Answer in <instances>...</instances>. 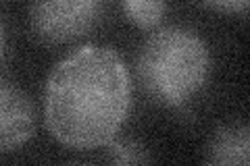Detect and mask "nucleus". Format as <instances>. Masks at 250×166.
I'll use <instances>...</instances> for the list:
<instances>
[{
    "label": "nucleus",
    "instance_id": "obj_5",
    "mask_svg": "<svg viewBox=\"0 0 250 166\" xmlns=\"http://www.w3.org/2000/svg\"><path fill=\"white\" fill-rule=\"evenodd\" d=\"M207 160L223 166H246L250 162V137L246 125H228L219 129L208 144Z\"/></svg>",
    "mask_w": 250,
    "mask_h": 166
},
{
    "label": "nucleus",
    "instance_id": "obj_7",
    "mask_svg": "<svg viewBox=\"0 0 250 166\" xmlns=\"http://www.w3.org/2000/svg\"><path fill=\"white\" fill-rule=\"evenodd\" d=\"M108 152H111L115 162H146L148 156H144V149H140L131 141H108Z\"/></svg>",
    "mask_w": 250,
    "mask_h": 166
},
{
    "label": "nucleus",
    "instance_id": "obj_9",
    "mask_svg": "<svg viewBox=\"0 0 250 166\" xmlns=\"http://www.w3.org/2000/svg\"><path fill=\"white\" fill-rule=\"evenodd\" d=\"M2 46H4V29H2V23H0V52H2Z\"/></svg>",
    "mask_w": 250,
    "mask_h": 166
},
{
    "label": "nucleus",
    "instance_id": "obj_2",
    "mask_svg": "<svg viewBox=\"0 0 250 166\" xmlns=\"http://www.w3.org/2000/svg\"><path fill=\"white\" fill-rule=\"evenodd\" d=\"M208 48L186 27H163L144 42L138 56V81L148 98L163 106H182L208 77Z\"/></svg>",
    "mask_w": 250,
    "mask_h": 166
},
{
    "label": "nucleus",
    "instance_id": "obj_4",
    "mask_svg": "<svg viewBox=\"0 0 250 166\" xmlns=\"http://www.w3.org/2000/svg\"><path fill=\"white\" fill-rule=\"evenodd\" d=\"M36 129L34 106L13 83L0 79V154L21 148Z\"/></svg>",
    "mask_w": 250,
    "mask_h": 166
},
{
    "label": "nucleus",
    "instance_id": "obj_3",
    "mask_svg": "<svg viewBox=\"0 0 250 166\" xmlns=\"http://www.w3.org/2000/svg\"><path fill=\"white\" fill-rule=\"evenodd\" d=\"M31 29L44 44L75 42L96 27L100 0H34Z\"/></svg>",
    "mask_w": 250,
    "mask_h": 166
},
{
    "label": "nucleus",
    "instance_id": "obj_6",
    "mask_svg": "<svg viewBox=\"0 0 250 166\" xmlns=\"http://www.w3.org/2000/svg\"><path fill=\"white\" fill-rule=\"evenodd\" d=\"M123 13L136 27L150 31L165 15V0H123Z\"/></svg>",
    "mask_w": 250,
    "mask_h": 166
},
{
    "label": "nucleus",
    "instance_id": "obj_1",
    "mask_svg": "<svg viewBox=\"0 0 250 166\" xmlns=\"http://www.w3.org/2000/svg\"><path fill=\"white\" fill-rule=\"evenodd\" d=\"M129 104L127 67L104 46H83L61 60L44 90L46 127L59 144L75 149H94L115 139Z\"/></svg>",
    "mask_w": 250,
    "mask_h": 166
},
{
    "label": "nucleus",
    "instance_id": "obj_8",
    "mask_svg": "<svg viewBox=\"0 0 250 166\" xmlns=\"http://www.w3.org/2000/svg\"><path fill=\"white\" fill-rule=\"evenodd\" d=\"M205 2L210 9L221 13H244L248 9L250 0H205Z\"/></svg>",
    "mask_w": 250,
    "mask_h": 166
}]
</instances>
